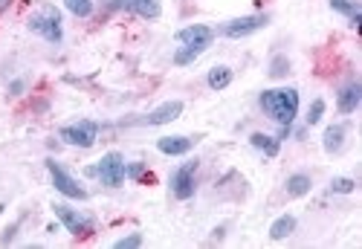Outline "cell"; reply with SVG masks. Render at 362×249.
Masks as SVG:
<instances>
[{
  "mask_svg": "<svg viewBox=\"0 0 362 249\" xmlns=\"http://www.w3.org/2000/svg\"><path fill=\"white\" fill-rule=\"evenodd\" d=\"M12 4H15V0H0V15H4V12H6Z\"/></svg>",
  "mask_w": 362,
  "mask_h": 249,
  "instance_id": "cell-31",
  "label": "cell"
},
{
  "mask_svg": "<svg viewBox=\"0 0 362 249\" xmlns=\"http://www.w3.org/2000/svg\"><path fill=\"white\" fill-rule=\"evenodd\" d=\"M84 177L96 180V177H99V168H96V165H87V168H84Z\"/></svg>",
  "mask_w": 362,
  "mask_h": 249,
  "instance_id": "cell-30",
  "label": "cell"
},
{
  "mask_svg": "<svg viewBox=\"0 0 362 249\" xmlns=\"http://www.w3.org/2000/svg\"><path fill=\"white\" fill-rule=\"evenodd\" d=\"M20 223H23V220H15L12 226H6V232H4V238H0V243H4V246H9V243L15 241V235H18V229H20Z\"/></svg>",
  "mask_w": 362,
  "mask_h": 249,
  "instance_id": "cell-28",
  "label": "cell"
},
{
  "mask_svg": "<svg viewBox=\"0 0 362 249\" xmlns=\"http://www.w3.org/2000/svg\"><path fill=\"white\" fill-rule=\"evenodd\" d=\"M96 168H99V180L102 186L108 189H119L125 183V157L119 154V151H108L99 162H96Z\"/></svg>",
  "mask_w": 362,
  "mask_h": 249,
  "instance_id": "cell-8",
  "label": "cell"
},
{
  "mask_svg": "<svg viewBox=\"0 0 362 249\" xmlns=\"http://www.w3.org/2000/svg\"><path fill=\"white\" fill-rule=\"evenodd\" d=\"M27 87H30V84H27V79H12V82H9V87H6V93L15 98V96H23V93H27Z\"/></svg>",
  "mask_w": 362,
  "mask_h": 249,
  "instance_id": "cell-27",
  "label": "cell"
},
{
  "mask_svg": "<svg viewBox=\"0 0 362 249\" xmlns=\"http://www.w3.org/2000/svg\"><path fill=\"white\" fill-rule=\"evenodd\" d=\"M325 98H313L310 102V108H307V116H304V124L307 128H313V124H319L322 119H325Z\"/></svg>",
  "mask_w": 362,
  "mask_h": 249,
  "instance_id": "cell-23",
  "label": "cell"
},
{
  "mask_svg": "<svg viewBox=\"0 0 362 249\" xmlns=\"http://www.w3.org/2000/svg\"><path fill=\"white\" fill-rule=\"evenodd\" d=\"M27 27H30V32H35V35H41L46 44H61L64 41V27H61V12L56 9V6H44L41 12H35V15H30V20H27Z\"/></svg>",
  "mask_w": 362,
  "mask_h": 249,
  "instance_id": "cell-2",
  "label": "cell"
},
{
  "mask_svg": "<svg viewBox=\"0 0 362 249\" xmlns=\"http://www.w3.org/2000/svg\"><path fill=\"white\" fill-rule=\"evenodd\" d=\"M64 9H67L70 15L87 20V18H93V12H96V4H93V0H64Z\"/></svg>",
  "mask_w": 362,
  "mask_h": 249,
  "instance_id": "cell-21",
  "label": "cell"
},
{
  "mask_svg": "<svg viewBox=\"0 0 362 249\" xmlns=\"http://www.w3.org/2000/svg\"><path fill=\"white\" fill-rule=\"evenodd\" d=\"M310 189H313V177H310V174H304V171L290 174L287 183H284L287 197H304V194H310Z\"/></svg>",
  "mask_w": 362,
  "mask_h": 249,
  "instance_id": "cell-17",
  "label": "cell"
},
{
  "mask_svg": "<svg viewBox=\"0 0 362 249\" xmlns=\"http://www.w3.org/2000/svg\"><path fill=\"white\" fill-rule=\"evenodd\" d=\"M53 212H56V220L61 223V226H64L72 238H90V235L96 232V220H93V215H87V212H79V209H72V206H67V203H56Z\"/></svg>",
  "mask_w": 362,
  "mask_h": 249,
  "instance_id": "cell-5",
  "label": "cell"
},
{
  "mask_svg": "<svg viewBox=\"0 0 362 249\" xmlns=\"http://www.w3.org/2000/svg\"><path fill=\"white\" fill-rule=\"evenodd\" d=\"M180 113H183V102L180 98H172V102H162L160 108H154L145 119H139L142 124H151V128H157V124H168V122H174V119H180Z\"/></svg>",
  "mask_w": 362,
  "mask_h": 249,
  "instance_id": "cell-12",
  "label": "cell"
},
{
  "mask_svg": "<svg viewBox=\"0 0 362 249\" xmlns=\"http://www.w3.org/2000/svg\"><path fill=\"white\" fill-rule=\"evenodd\" d=\"M148 177V162H125V180L142 183Z\"/></svg>",
  "mask_w": 362,
  "mask_h": 249,
  "instance_id": "cell-24",
  "label": "cell"
},
{
  "mask_svg": "<svg viewBox=\"0 0 362 249\" xmlns=\"http://www.w3.org/2000/svg\"><path fill=\"white\" fill-rule=\"evenodd\" d=\"M330 9L340 12L351 20V27L359 30L362 27V9H359V0H330Z\"/></svg>",
  "mask_w": 362,
  "mask_h": 249,
  "instance_id": "cell-18",
  "label": "cell"
},
{
  "mask_svg": "<svg viewBox=\"0 0 362 249\" xmlns=\"http://www.w3.org/2000/svg\"><path fill=\"white\" fill-rule=\"evenodd\" d=\"M250 145L255 148L258 154H264V157H278V151H281V139L278 136H270V134H264V131H255V134H250Z\"/></svg>",
  "mask_w": 362,
  "mask_h": 249,
  "instance_id": "cell-15",
  "label": "cell"
},
{
  "mask_svg": "<svg viewBox=\"0 0 362 249\" xmlns=\"http://www.w3.org/2000/svg\"><path fill=\"white\" fill-rule=\"evenodd\" d=\"M270 23V15H264V12H255V15H244V18H232L226 23H221V27L214 30V35H224V38H247V35H255L261 32L264 27Z\"/></svg>",
  "mask_w": 362,
  "mask_h": 249,
  "instance_id": "cell-6",
  "label": "cell"
},
{
  "mask_svg": "<svg viewBox=\"0 0 362 249\" xmlns=\"http://www.w3.org/2000/svg\"><path fill=\"white\" fill-rule=\"evenodd\" d=\"M102 124L96 119H79V122H70L58 131V139L70 148H93L96 139H99Z\"/></svg>",
  "mask_w": 362,
  "mask_h": 249,
  "instance_id": "cell-3",
  "label": "cell"
},
{
  "mask_svg": "<svg viewBox=\"0 0 362 249\" xmlns=\"http://www.w3.org/2000/svg\"><path fill=\"white\" fill-rule=\"evenodd\" d=\"M359 105H362V84L356 79H351L340 87V93H336V110L342 116H351L359 110Z\"/></svg>",
  "mask_w": 362,
  "mask_h": 249,
  "instance_id": "cell-11",
  "label": "cell"
},
{
  "mask_svg": "<svg viewBox=\"0 0 362 249\" xmlns=\"http://www.w3.org/2000/svg\"><path fill=\"white\" fill-rule=\"evenodd\" d=\"M258 108L267 119H273L278 128H290V124H296V116H299V90L296 87L264 90L258 96Z\"/></svg>",
  "mask_w": 362,
  "mask_h": 249,
  "instance_id": "cell-1",
  "label": "cell"
},
{
  "mask_svg": "<svg viewBox=\"0 0 362 249\" xmlns=\"http://www.w3.org/2000/svg\"><path fill=\"white\" fill-rule=\"evenodd\" d=\"M198 139L191 136H160L157 139V151L165 154V157H186L191 148H195Z\"/></svg>",
  "mask_w": 362,
  "mask_h": 249,
  "instance_id": "cell-13",
  "label": "cell"
},
{
  "mask_svg": "<svg viewBox=\"0 0 362 249\" xmlns=\"http://www.w3.org/2000/svg\"><path fill=\"white\" fill-rule=\"evenodd\" d=\"M174 38H177L183 46H203V49H209L212 41H214V30L206 27V23H188V27L177 30Z\"/></svg>",
  "mask_w": 362,
  "mask_h": 249,
  "instance_id": "cell-10",
  "label": "cell"
},
{
  "mask_svg": "<svg viewBox=\"0 0 362 249\" xmlns=\"http://www.w3.org/2000/svg\"><path fill=\"white\" fill-rule=\"evenodd\" d=\"M116 9H125L128 15H136L142 20H157L162 15L160 0H110L108 12H116Z\"/></svg>",
  "mask_w": 362,
  "mask_h": 249,
  "instance_id": "cell-9",
  "label": "cell"
},
{
  "mask_svg": "<svg viewBox=\"0 0 362 249\" xmlns=\"http://www.w3.org/2000/svg\"><path fill=\"white\" fill-rule=\"evenodd\" d=\"M224 238H226V226H217V229L212 232V238H209V241H212V243H217V241H224Z\"/></svg>",
  "mask_w": 362,
  "mask_h": 249,
  "instance_id": "cell-29",
  "label": "cell"
},
{
  "mask_svg": "<svg viewBox=\"0 0 362 249\" xmlns=\"http://www.w3.org/2000/svg\"><path fill=\"white\" fill-rule=\"evenodd\" d=\"M354 191H356L354 177H333L330 180V194H354Z\"/></svg>",
  "mask_w": 362,
  "mask_h": 249,
  "instance_id": "cell-25",
  "label": "cell"
},
{
  "mask_svg": "<svg viewBox=\"0 0 362 249\" xmlns=\"http://www.w3.org/2000/svg\"><path fill=\"white\" fill-rule=\"evenodd\" d=\"M290 67H293V64H290V58H287L284 53H276V56L270 58L267 76H270V79H287V76H290Z\"/></svg>",
  "mask_w": 362,
  "mask_h": 249,
  "instance_id": "cell-20",
  "label": "cell"
},
{
  "mask_svg": "<svg viewBox=\"0 0 362 249\" xmlns=\"http://www.w3.org/2000/svg\"><path fill=\"white\" fill-rule=\"evenodd\" d=\"M203 53H206L203 46H180L177 53H174V58H172V61H174L177 67H188V64H195V61H198Z\"/></svg>",
  "mask_w": 362,
  "mask_h": 249,
  "instance_id": "cell-22",
  "label": "cell"
},
{
  "mask_svg": "<svg viewBox=\"0 0 362 249\" xmlns=\"http://www.w3.org/2000/svg\"><path fill=\"white\" fill-rule=\"evenodd\" d=\"M46 171H50V180H53L56 191L64 194L67 200H87V189L72 177L58 160H46Z\"/></svg>",
  "mask_w": 362,
  "mask_h": 249,
  "instance_id": "cell-7",
  "label": "cell"
},
{
  "mask_svg": "<svg viewBox=\"0 0 362 249\" xmlns=\"http://www.w3.org/2000/svg\"><path fill=\"white\" fill-rule=\"evenodd\" d=\"M345 139H348V122H336V124H328L325 134H322V148L328 154H340L345 148Z\"/></svg>",
  "mask_w": 362,
  "mask_h": 249,
  "instance_id": "cell-14",
  "label": "cell"
},
{
  "mask_svg": "<svg viewBox=\"0 0 362 249\" xmlns=\"http://www.w3.org/2000/svg\"><path fill=\"white\" fill-rule=\"evenodd\" d=\"M296 226H299L296 215H281V217H276L273 226H270V241H287L290 235L296 232Z\"/></svg>",
  "mask_w": 362,
  "mask_h": 249,
  "instance_id": "cell-19",
  "label": "cell"
},
{
  "mask_svg": "<svg viewBox=\"0 0 362 249\" xmlns=\"http://www.w3.org/2000/svg\"><path fill=\"white\" fill-rule=\"evenodd\" d=\"M198 171H200V162L198 160H188L183 165H177L172 171V177H168V189L177 200H191V197L198 194Z\"/></svg>",
  "mask_w": 362,
  "mask_h": 249,
  "instance_id": "cell-4",
  "label": "cell"
},
{
  "mask_svg": "<svg viewBox=\"0 0 362 249\" xmlns=\"http://www.w3.org/2000/svg\"><path fill=\"white\" fill-rule=\"evenodd\" d=\"M142 243H145L142 232H131V235H125V238H119L113 246H116V249H139Z\"/></svg>",
  "mask_w": 362,
  "mask_h": 249,
  "instance_id": "cell-26",
  "label": "cell"
},
{
  "mask_svg": "<svg viewBox=\"0 0 362 249\" xmlns=\"http://www.w3.org/2000/svg\"><path fill=\"white\" fill-rule=\"evenodd\" d=\"M232 79H235L232 67H226V64H217V67H212V70H209V76H206V84H209V90L221 93V90H226V87L232 84Z\"/></svg>",
  "mask_w": 362,
  "mask_h": 249,
  "instance_id": "cell-16",
  "label": "cell"
}]
</instances>
